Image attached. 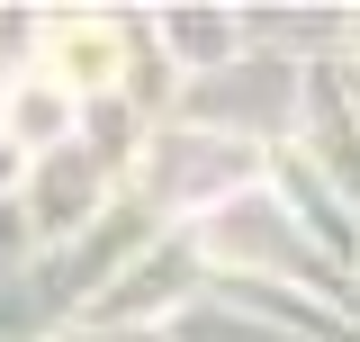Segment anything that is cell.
<instances>
[{"instance_id":"cell-1","label":"cell","mask_w":360,"mask_h":342,"mask_svg":"<svg viewBox=\"0 0 360 342\" xmlns=\"http://www.w3.org/2000/svg\"><path fill=\"white\" fill-rule=\"evenodd\" d=\"M54 63L72 82H117V37L108 27H54Z\"/></svg>"}]
</instances>
